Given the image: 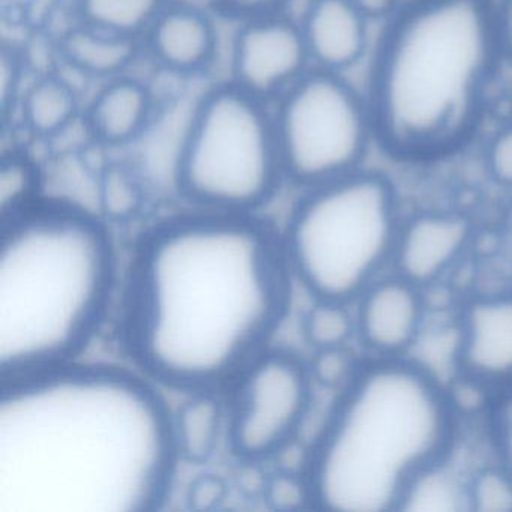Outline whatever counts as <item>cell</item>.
<instances>
[{"label": "cell", "instance_id": "cell-16", "mask_svg": "<svg viewBox=\"0 0 512 512\" xmlns=\"http://www.w3.org/2000/svg\"><path fill=\"white\" fill-rule=\"evenodd\" d=\"M155 116L151 89L124 76L104 82L85 112L89 136L106 148H124L148 131Z\"/></svg>", "mask_w": 512, "mask_h": 512}, {"label": "cell", "instance_id": "cell-15", "mask_svg": "<svg viewBox=\"0 0 512 512\" xmlns=\"http://www.w3.org/2000/svg\"><path fill=\"white\" fill-rule=\"evenodd\" d=\"M368 17L349 0H311L301 26L311 67L343 73L367 49Z\"/></svg>", "mask_w": 512, "mask_h": 512}, {"label": "cell", "instance_id": "cell-24", "mask_svg": "<svg viewBox=\"0 0 512 512\" xmlns=\"http://www.w3.org/2000/svg\"><path fill=\"white\" fill-rule=\"evenodd\" d=\"M467 500L472 512H512V472L499 460L470 470Z\"/></svg>", "mask_w": 512, "mask_h": 512}, {"label": "cell", "instance_id": "cell-19", "mask_svg": "<svg viewBox=\"0 0 512 512\" xmlns=\"http://www.w3.org/2000/svg\"><path fill=\"white\" fill-rule=\"evenodd\" d=\"M455 449L422 469L407 485L397 511L467 512V479L455 463Z\"/></svg>", "mask_w": 512, "mask_h": 512}, {"label": "cell", "instance_id": "cell-23", "mask_svg": "<svg viewBox=\"0 0 512 512\" xmlns=\"http://www.w3.org/2000/svg\"><path fill=\"white\" fill-rule=\"evenodd\" d=\"M350 305L334 299H316L302 322L305 340L314 350L350 346L356 338V316Z\"/></svg>", "mask_w": 512, "mask_h": 512}, {"label": "cell", "instance_id": "cell-10", "mask_svg": "<svg viewBox=\"0 0 512 512\" xmlns=\"http://www.w3.org/2000/svg\"><path fill=\"white\" fill-rule=\"evenodd\" d=\"M311 68L301 26L281 13L244 20L236 32L230 82L253 97L277 101Z\"/></svg>", "mask_w": 512, "mask_h": 512}, {"label": "cell", "instance_id": "cell-34", "mask_svg": "<svg viewBox=\"0 0 512 512\" xmlns=\"http://www.w3.org/2000/svg\"><path fill=\"white\" fill-rule=\"evenodd\" d=\"M349 2L361 10L368 19H377L392 13L397 0H349Z\"/></svg>", "mask_w": 512, "mask_h": 512}, {"label": "cell", "instance_id": "cell-5", "mask_svg": "<svg viewBox=\"0 0 512 512\" xmlns=\"http://www.w3.org/2000/svg\"><path fill=\"white\" fill-rule=\"evenodd\" d=\"M0 229V380L70 364L112 293L106 230L61 205L28 206Z\"/></svg>", "mask_w": 512, "mask_h": 512}, {"label": "cell", "instance_id": "cell-9", "mask_svg": "<svg viewBox=\"0 0 512 512\" xmlns=\"http://www.w3.org/2000/svg\"><path fill=\"white\" fill-rule=\"evenodd\" d=\"M310 371L289 353H260L244 371L230 418L238 457L260 461L298 433L311 403Z\"/></svg>", "mask_w": 512, "mask_h": 512}, {"label": "cell", "instance_id": "cell-33", "mask_svg": "<svg viewBox=\"0 0 512 512\" xmlns=\"http://www.w3.org/2000/svg\"><path fill=\"white\" fill-rule=\"evenodd\" d=\"M496 22L503 56L512 59V0H503L497 5Z\"/></svg>", "mask_w": 512, "mask_h": 512}, {"label": "cell", "instance_id": "cell-20", "mask_svg": "<svg viewBox=\"0 0 512 512\" xmlns=\"http://www.w3.org/2000/svg\"><path fill=\"white\" fill-rule=\"evenodd\" d=\"M223 428L220 401L200 392L179 407L173 419L176 449L190 463H205L214 455Z\"/></svg>", "mask_w": 512, "mask_h": 512}, {"label": "cell", "instance_id": "cell-21", "mask_svg": "<svg viewBox=\"0 0 512 512\" xmlns=\"http://www.w3.org/2000/svg\"><path fill=\"white\" fill-rule=\"evenodd\" d=\"M170 0H76L79 23L124 37H145Z\"/></svg>", "mask_w": 512, "mask_h": 512}, {"label": "cell", "instance_id": "cell-29", "mask_svg": "<svg viewBox=\"0 0 512 512\" xmlns=\"http://www.w3.org/2000/svg\"><path fill=\"white\" fill-rule=\"evenodd\" d=\"M229 487L218 475H200L191 482L187 491L188 508L197 512L214 511L226 500Z\"/></svg>", "mask_w": 512, "mask_h": 512}, {"label": "cell", "instance_id": "cell-26", "mask_svg": "<svg viewBox=\"0 0 512 512\" xmlns=\"http://www.w3.org/2000/svg\"><path fill=\"white\" fill-rule=\"evenodd\" d=\"M367 359L359 358L350 346L328 347L316 350L308 371L317 385L340 394L352 385Z\"/></svg>", "mask_w": 512, "mask_h": 512}, {"label": "cell", "instance_id": "cell-3", "mask_svg": "<svg viewBox=\"0 0 512 512\" xmlns=\"http://www.w3.org/2000/svg\"><path fill=\"white\" fill-rule=\"evenodd\" d=\"M502 58L491 0H412L377 53L367 100L374 137L400 160L451 154L475 130Z\"/></svg>", "mask_w": 512, "mask_h": 512}, {"label": "cell", "instance_id": "cell-12", "mask_svg": "<svg viewBox=\"0 0 512 512\" xmlns=\"http://www.w3.org/2000/svg\"><path fill=\"white\" fill-rule=\"evenodd\" d=\"M473 242L475 224L461 212H418L401 221L391 271L428 289L460 265Z\"/></svg>", "mask_w": 512, "mask_h": 512}, {"label": "cell", "instance_id": "cell-28", "mask_svg": "<svg viewBox=\"0 0 512 512\" xmlns=\"http://www.w3.org/2000/svg\"><path fill=\"white\" fill-rule=\"evenodd\" d=\"M502 392L490 409V436L497 460L512 472V385Z\"/></svg>", "mask_w": 512, "mask_h": 512}, {"label": "cell", "instance_id": "cell-31", "mask_svg": "<svg viewBox=\"0 0 512 512\" xmlns=\"http://www.w3.org/2000/svg\"><path fill=\"white\" fill-rule=\"evenodd\" d=\"M22 61L11 49H2L0 55V109L7 115L19 104L22 92Z\"/></svg>", "mask_w": 512, "mask_h": 512}, {"label": "cell", "instance_id": "cell-11", "mask_svg": "<svg viewBox=\"0 0 512 512\" xmlns=\"http://www.w3.org/2000/svg\"><path fill=\"white\" fill-rule=\"evenodd\" d=\"M356 340L368 359L409 358L427 319L424 289L395 272H386L359 295Z\"/></svg>", "mask_w": 512, "mask_h": 512}, {"label": "cell", "instance_id": "cell-30", "mask_svg": "<svg viewBox=\"0 0 512 512\" xmlns=\"http://www.w3.org/2000/svg\"><path fill=\"white\" fill-rule=\"evenodd\" d=\"M487 170L502 187H512V127L503 128L487 148Z\"/></svg>", "mask_w": 512, "mask_h": 512}, {"label": "cell", "instance_id": "cell-17", "mask_svg": "<svg viewBox=\"0 0 512 512\" xmlns=\"http://www.w3.org/2000/svg\"><path fill=\"white\" fill-rule=\"evenodd\" d=\"M140 40L77 22L62 35L59 53L71 70L91 79L124 76L137 59Z\"/></svg>", "mask_w": 512, "mask_h": 512}, {"label": "cell", "instance_id": "cell-8", "mask_svg": "<svg viewBox=\"0 0 512 512\" xmlns=\"http://www.w3.org/2000/svg\"><path fill=\"white\" fill-rule=\"evenodd\" d=\"M277 101L272 113L287 179L310 190L361 170L373 118L340 74L311 68Z\"/></svg>", "mask_w": 512, "mask_h": 512}, {"label": "cell", "instance_id": "cell-32", "mask_svg": "<svg viewBox=\"0 0 512 512\" xmlns=\"http://www.w3.org/2000/svg\"><path fill=\"white\" fill-rule=\"evenodd\" d=\"M289 0H215L217 10L239 22L253 17L281 13Z\"/></svg>", "mask_w": 512, "mask_h": 512}, {"label": "cell", "instance_id": "cell-27", "mask_svg": "<svg viewBox=\"0 0 512 512\" xmlns=\"http://www.w3.org/2000/svg\"><path fill=\"white\" fill-rule=\"evenodd\" d=\"M263 497L274 511L290 512L313 506L307 476L278 472L266 478Z\"/></svg>", "mask_w": 512, "mask_h": 512}, {"label": "cell", "instance_id": "cell-13", "mask_svg": "<svg viewBox=\"0 0 512 512\" xmlns=\"http://www.w3.org/2000/svg\"><path fill=\"white\" fill-rule=\"evenodd\" d=\"M455 367L494 391L512 385V292L473 296L461 307Z\"/></svg>", "mask_w": 512, "mask_h": 512}, {"label": "cell", "instance_id": "cell-2", "mask_svg": "<svg viewBox=\"0 0 512 512\" xmlns=\"http://www.w3.org/2000/svg\"><path fill=\"white\" fill-rule=\"evenodd\" d=\"M290 263L248 214L209 212L155 230L131 280L127 335L167 385L205 389L247 368L286 314Z\"/></svg>", "mask_w": 512, "mask_h": 512}, {"label": "cell", "instance_id": "cell-18", "mask_svg": "<svg viewBox=\"0 0 512 512\" xmlns=\"http://www.w3.org/2000/svg\"><path fill=\"white\" fill-rule=\"evenodd\" d=\"M20 116L28 133L52 139L74 124L80 113L76 89L59 76L35 80L19 100Z\"/></svg>", "mask_w": 512, "mask_h": 512}, {"label": "cell", "instance_id": "cell-7", "mask_svg": "<svg viewBox=\"0 0 512 512\" xmlns=\"http://www.w3.org/2000/svg\"><path fill=\"white\" fill-rule=\"evenodd\" d=\"M284 178L268 103L232 82L206 92L179 149L182 196L209 212L250 214L272 199Z\"/></svg>", "mask_w": 512, "mask_h": 512}, {"label": "cell", "instance_id": "cell-22", "mask_svg": "<svg viewBox=\"0 0 512 512\" xmlns=\"http://www.w3.org/2000/svg\"><path fill=\"white\" fill-rule=\"evenodd\" d=\"M98 199L101 211L109 220H131L145 206V187L133 167L107 163L98 176Z\"/></svg>", "mask_w": 512, "mask_h": 512}, {"label": "cell", "instance_id": "cell-4", "mask_svg": "<svg viewBox=\"0 0 512 512\" xmlns=\"http://www.w3.org/2000/svg\"><path fill=\"white\" fill-rule=\"evenodd\" d=\"M458 419L446 386L424 365L367 359L311 449L313 506L397 511L410 481L457 448Z\"/></svg>", "mask_w": 512, "mask_h": 512}, {"label": "cell", "instance_id": "cell-6", "mask_svg": "<svg viewBox=\"0 0 512 512\" xmlns=\"http://www.w3.org/2000/svg\"><path fill=\"white\" fill-rule=\"evenodd\" d=\"M401 221L394 185L379 173L310 188L287 227L290 268L316 299L353 304L391 271Z\"/></svg>", "mask_w": 512, "mask_h": 512}, {"label": "cell", "instance_id": "cell-14", "mask_svg": "<svg viewBox=\"0 0 512 512\" xmlns=\"http://www.w3.org/2000/svg\"><path fill=\"white\" fill-rule=\"evenodd\" d=\"M143 38L151 58L176 76L205 73L217 55L214 20L200 8L181 2H169Z\"/></svg>", "mask_w": 512, "mask_h": 512}, {"label": "cell", "instance_id": "cell-25", "mask_svg": "<svg viewBox=\"0 0 512 512\" xmlns=\"http://www.w3.org/2000/svg\"><path fill=\"white\" fill-rule=\"evenodd\" d=\"M38 187L34 161L23 154L11 152L0 163V220L13 217L28 208Z\"/></svg>", "mask_w": 512, "mask_h": 512}, {"label": "cell", "instance_id": "cell-1", "mask_svg": "<svg viewBox=\"0 0 512 512\" xmlns=\"http://www.w3.org/2000/svg\"><path fill=\"white\" fill-rule=\"evenodd\" d=\"M173 421L124 371L65 364L0 391V512H142L172 485Z\"/></svg>", "mask_w": 512, "mask_h": 512}]
</instances>
